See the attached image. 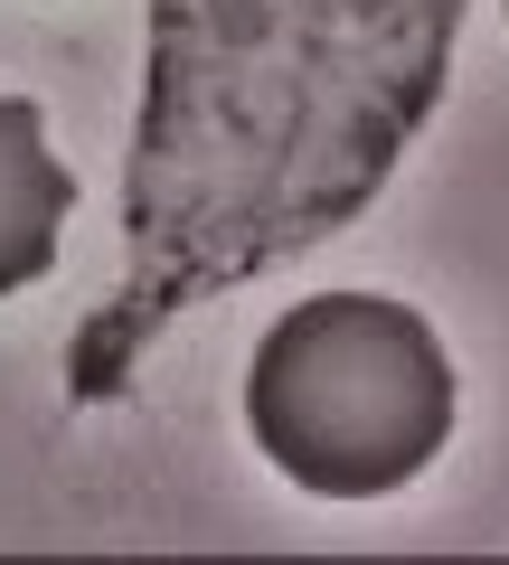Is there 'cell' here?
<instances>
[{"label": "cell", "instance_id": "obj_1", "mask_svg": "<svg viewBox=\"0 0 509 565\" xmlns=\"http://www.w3.org/2000/svg\"><path fill=\"white\" fill-rule=\"evenodd\" d=\"M245 424L284 481L321 500L406 490L453 434V367L406 302L321 292L293 302L245 367Z\"/></svg>", "mask_w": 509, "mask_h": 565}, {"label": "cell", "instance_id": "obj_2", "mask_svg": "<svg viewBox=\"0 0 509 565\" xmlns=\"http://www.w3.org/2000/svg\"><path fill=\"white\" fill-rule=\"evenodd\" d=\"M66 207H76V180L47 161L39 104H29V95H0V292H20V282L47 274Z\"/></svg>", "mask_w": 509, "mask_h": 565}]
</instances>
